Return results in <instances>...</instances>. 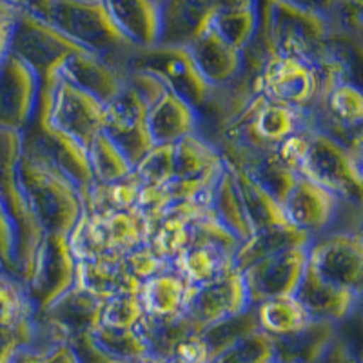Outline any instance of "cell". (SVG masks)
<instances>
[{
	"instance_id": "1",
	"label": "cell",
	"mask_w": 363,
	"mask_h": 363,
	"mask_svg": "<svg viewBox=\"0 0 363 363\" xmlns=\"http://www.w3.org/2000/svg\"><path fill=\"white\" fill-rule=\"evenodd\" d=\"M260 2L258 38L269 53L296 57L313 64H322L343 57L333 44V26L320 13L306 11L281 0Z\"/></svg>"
},
{
	"instance_id": "2",
	"label": "cell",
	"mask_w": 363,
	"mask_h": 363,
	"mask_svg": "<svg viewBox=\"0 0 363 363\" xmlns=\"http://www.w3.org/2000/svg\"><path fill=\"white\" fill-rule=\"evenodd\" d=\"M18 178L44 233L69 236L84 215L82 193L51 162L22 147Z\"/></svg>"
},
{
	"instance_id": "3",
	"label": "cell",
	"mask_w": 363,
	"mask_h": 363,
	"mask_svg": "<svg viewBox=\"0 0 363 363\" xmlns=\"http://www.w3.org/2000/svg\"><path fill=\"white\" fill-rule=\"evenodd\" d=\"M22 155V133L0 131V199L8 207L17 229V267L15 278L22 284L29 280L35 255L44 231L35 220L18 178V162Z\"/></svg>"
},
{
	"instance_id": "4",
	"label": "cell",
	"mask_w": 363,
	"mask_h": 363,
	"mask_svg": "<svg viewBox=\"0 0 363 363\" xmlns=\"http://www.w3.org/2000/svg\"><path fill=\"white\" fill-rule=\"evenodd\" d=\"M151 222L138 207L115 211L104 216L84 213L69 238L71 251L77 260L99 256H124L133 249L147 244Z\"/></svg>"
},
{
	"instance_id": "5",
	"label": "cell",
	"mask_w": 363,
	"mask_h": 363,
	"mask_svg": "<svg viewBox=\"0 0 363 363\" xmlns=\"http://www.w3.org/2000/svg\"><path fill=\"white\" fill-rule=\"evenodd\" d=\"M298 177L335 193L343 202L359 206L363 187L362 153L313 125L309 128V144Z\"/></svg>"
},
{
	"instance_id": "6",
	"label": "cell",
	"mask_w": 363,
	"mask_h": 363,
	"mask_svg": "<svg viewBox=\"0 0 363 363\" xmlns=\"http://www.w3.org/2000/svg\"><path fill=\"white\" fill-rule=\"evenodd\" d=\"M48 22L66 35L80 50L111 60L122 66L133 45L120 35L99 2L84 0H57L51 8Z\"/></svg>"
},
{
	"instance_id": "7",
	"label": "cell",
	"mask_w": 363,
	"mask_h": 363,
	"mask_svg": "<svg viewBox=\"0 0 363 363\" xmlns=\"http://www.w3.org/2000/svg\"><path fill=\"white\" fill-rule=\"evenodd\" d=\"M37 116L51 128L73 136L87 149L93 138L102 133L104 104L57 73L40 82Z\"/></svg>"
},
{
	"instance_id": "8",
	"label": "cell",
	"mask_w": 363,
	"mask_h": 363,
	"mask_svg": "<svg viewBox=\"0 0 363 363\" xmlns=\"http://www.w3.org/2000/svg\"><path fill=\"white\" fill-rule=\"evenodd\" d=\"M122 67L155 74L165 89L177 93L199 111L213 89L203 80L187 45L155 44L151 48H133L122 60Z\"/></svg>"
},
{
	"instance_id": "9",
	"label": "cell",
	"mask_w": 363,
	"mask_h": 363,
	"mask_svg": "<svg viewBox=\"0 0 363 363\" xmlns=\"http://www.w3.org/2000/svg\"><path fill=\"white\" fill-rule=\"evenodd\" d=\"M255 89L271 102L309 113L322 91L320 64L271 53L255 77Z\"/></svg>"
},
{
	"instance_id": "10",
	"label": "cell",
	"mask_w": 363,
	"mask_h": 363,
	"mask_svg": "<svg viewBox=\"0 0 363 363\" xmlns=\"http://www.w3.org/2000/svg\"><path fill=\"white\" fill-rule=\"evenodd\" d=\"M74 285L77 258L71 251L69 238L57 233H44L29 280L24 284L35 314L44 313Z\"/></svg>"
},
{
	"instance_id": "11",
	"label": "cell",
	"mask_w": 363,
	"mask_h": 363,
	"mask_svg": "<svg viewBox=\"0 0 363 363\" xmlns=\"http://www.w3.org/2000/svg\"><path fill=\"white\" fill-rule=\"evenodd\" d=\"M307 267L343 289L362 293L363 240L359 229H338L314 236L307 245Z\"/></svg>"
},
{
	"instance_id": "12",
	"label": "cell",
	"mask_w": 363,
	"mask_h": 363,
	"mask_svg": "<svg viewBox=\"0 0 363 363\" xmlns=\"http://www.w3.org/2000/svg\"><path fill=\"white\" fill-rule=\"evenodd\" d=\"M79 51L84 50L48 21L28 13L18 15L9 53L28 64L38 74L40 82L55 77L67 58Z\"/></svg>"
},
{
	"instance_id": "13",
	"label": "cell",
	"mask_w": 363,
	"mask_h": 363,
	"mask_svg": "<svg viewBox=\"0 0 363 363\" xmlns=\"http://www.w3.org/2000/svg\"><path fill=\"white\" fill-rule=\"evenodd\" d=\"M281 207L287 222L311 238L343 229V220L351 218V211L359 209L303 177L296 178Z\"/></svg>"
},
{
	"instance_id": "14",
	"label": "cell",
	"mask_w": 363,
	"mask_h": 363,
	"mask_svg": "<svg viewBox=\"0 0 363 363\" xmlns=\"http://www.w3.org/2000/svg\"><path fill=\"white\" fill-rule=\"evenodd\" d=\"M40 102V79L13 53L0 60V131L24 133Z\"/></svg>"
},
{
	"instance_id": "15",
	"label": "cell",
	"mask_w": 363,
	"mask_h": 363,
	"mask_svg": "<svg viewBox=\"0 0 363 363\" xmlns=\"http://www.w3.org/2000/svg\"><path fill=\"white\" fill-rule=\"evenodd\" d=\"M22 147L38 155L66 174L80 193L93 182L87 160V149L73 136L51 128L45 120L35 115L33 122L22 133Z\"/></svg>"
},
{
	"instance_id": "16",
	"label": "cell",
	"mask_w": 363,
	"mask_h": 363,
	"mask_svg": "<svg viewBox=\"0 0 363 363\" xmlns=\"http://www.w3.org/2000/svg\"><path fill=\"white\" fill-rule=\"evenodd\" d=\"M247 289L242 272L231 267L202 285H191L186 314L199 329L249 309Z\"/></svg>"
},
{
	"instance_id": "17",
	"label": "cell",
	"mask_w": 363,
	"mask_h": 363,
	"mask_svg": "<svg viewBox=\"0 0 363 363\" xmlns=\"http://www.w3.org/2000/svg\"><path fill=\"white\" fill-rule=\"evenodd\" d=\"M147 108L149 104L128 84L111 102L104 106L102 131L115 142L133 165H136L153 145L145 124Z\"/></svg>"
},
{
	"instance_id": "18",
	"label": "cell",
	"mask_w": 363,
	"mask_h": 363,
	"mask_svg": "<svg viewBox=\"0 0 363 363\" xmlns=\"http://www.w3.org/2000/svg\"><path fill=\"white\" fill-rule=\"evenodd\" d=\"M306 264L307 247H293L265 256L240 271L245 281L249 303L256 306L269 298L296 294Z\"/></svg>"
},
{
	"instance_id": "19",
	"label": "cell",
	"mask_w": 363,
	"mask_h": 363,
	"mask_svg": "<svg viewBox=\"0 0 363 363\" xmlns=\"http://www.w3.org/2000/svg\"><path fill=\"white\" fill-rule=\"evenodd\" d=\"M102 306V300L74 285L44 313L35 314V320L51 338L69 342L74 336L93 333L100 325Z\"/></svg>"
},
{
	"instance_id": "20",
	"label": "cell",
	"mask_w": 363,
	"mask_h": 363,
	"mask_svg": "<svg viewBox=\"0 0 363 363\" xmlns=\"http://www.w3.org/2000/svg\"><path fill=\"white\" fill-rule=\"evenodd\" d=\"M235 0H160L158 44L189 45L209 29L222 8Z\"/></svg>"
},
{
	"instance_id": "21",
	"label": "cell",
	"mask_w": 363,
	"mask_h": 363,
	"mask_svg": "<svg viewBox=\"0 0 363 363\" xmlns=\"http://www.w3.org/2000/svg\"><path fill=\"white\" fill-rule=\"evenodd\" d=\"M296 298L311 318L342 325L358 313L362 293L343 289L340 285L323 280L306 264V271L296 289Z\"/></svg>"
},
{
	"instance_id": "22",
	"label": "cell",
	"mask_w": 363,
	"mask_h": 363,
	"mask_svg": "<svg viewBox=\"0 0 363 363\" xmlns=\"http://www.w3.org/2000/svg\"><path fill=\"white\" fill-rule=\"evenodd\" d=\"M58 73L67 82L95 96L104 106L111 102L125 86V69L118 64L89 51L73 53L60 66Z\"/></svg>"
},
{
	"instance_id": "23",
	"label": "cell",
	"mask_w": 363,
	"mask_h": 363,
	"mask_svg": "<svg viewBox=\"0 0 363 363\" xmlns=\"http://www.w3.org/2000/svg\"><path fill=\"white\" fill-rule=\"evenodd\" d=\"M145 124L153 145L174 144L200 131V113L187 100L165 89L147 108Z\"/></svg>"
},
{
	"instance_id": "24",
	"label": "cell",
	"mask_w": 363,
	"mask_h": 363,
	"mask_svg": "<svg viewBox=\"0 0 363 363\" xmlns=\"http://www.w3.org/2000/svg\"><path fill=\"white\" fill-rule=\"evenodd\" d=\"M120 35L133 48H151L160 37L157 0H100Z\"/></svg>"
},
{
	"instance_id": "25",
	"label": "cell",
	"mask_w": 363,
	"mask_h": 363,
	"mask_svg": "<svg viewBox=\"0 0 363 363\" xmlns=\"http://www.w3.org/2000/svg\"><path fill=\"white\" fill-rule=\"evenodd\" d=\"M194 64L211 87H223L244 69V53L227 44L222 37L207 29L187 45Z\"/></svg>"
},
{
	"instance_id": "26",
	"label": "cell",
	"mask_w": 363,
	"mask_h": 363,
	"mask_svg": "<svg viewBox=\"0 0 363 363\" xmlns=\"http://www.w3.org/2000/svg\"><path fill=\"white\" fill-rule=\"evenodd\" d=\"M77 285L106 301L116 294L138 293L142 284L129 274L122 256H99L77 260Z\"/></svg>"
},
{
	"instance_id": "27",
	"label": "cell",
	"mask_w": 363,
	"mask_h": 363,
	"mask_svg": "<svg viewBox=\"0 0 363 363\" xmlns=\"http://www.w3.org/2000/svg\"><path fill=\"white\" fill-rule=\"evenodd\" d=\"M342 325L325 320H311L291 335L272 338L277 363H320Z\"/></svg>"
},
{
	"instance_id": "28",
	"label": "cell",
	"mask_w": 363,
	"mask_h": 363,
	"mask_svg": "<svg viewBox=\"0 0 363 363\" xmlns=\"http://www.w3.org/2000/svg\"><path fill=\"white\" fill-rule=\"evenodd\" d=\"M225 160L220 149L200 133H193L173 144V180L216 178Z\"/></svg>"
},
{
	"instance_id": "29",
	"label": "cell",
	"mask_w": 363,
	"mask_h": 363,
	"mask_svg": "<svg viewBox=\"0 0 363 363\" xmlns=\"http://www.w3.org/2000/svg\"><path fill=\"white\" fill-rule=\"evenodd\" d=\"M191 285L173 267L142 281L138 296L147 316H178L186 313Z\"/></svg>"
},
{
	"instance_id": "30",
	"label": "cell",
	"mask_w": 363,
	"mask_h": 363,
	"mask_svg": "<svg viewBox=\"0 0 363 363\" xmlns=\"http://www.w3.org/2000/svg\"><path fill=\"white\" fill-rule=\"evenodd\" d=\"M311 236L301 233L300 229L287 225L265 227L260 231H255L247 240H244L233 256V265L238 271H244L255 262L262 260L265 256L277 255L280 251H287L293 247H307Z\"/></svg>"
},
{
	"instance_id": "31",
	"label": "cell",
	"mask_w": 363,
	"mask_h": 363,
	"mask_svg": "<svg viewBox=\"0 0 363 363\" xmlns=\"http://www.w3.org/2000/svg\"><path fill=\"white\" fill-rule=\"evenodd\" d=\"M209 29H213L227 44L244 53L260 29V2L235 0L218 11Z\"/></svg>"
},
{
	"instance_id": "32",
	"label": "cell",
	"mask_w": 363,
	"mask_h": 363,
	"mask_svg": "<svg viewBox=\"0 0 363 363\" xmlns=\"http://www.w3.org/2000/svg\"><path fill=\"white\" fill-rule=\"evenodd\" d=\"M229 167L235 174L236 187H238V193L242 196V202H244L245 215H247L252 233L265 229V227L287 225L289 223L285 218L281 203L265 187H262L255 178L249 177L244 169L235 167L231 164H229Z\"/></svg>"
},
{
	"instance_id": "33",
	"label": "cell",
	"mask_w": 363,
	"mask_h": 363,
	"mask_svg": "<svg viewBox=\"0 0 363 363\" xmlns=\"http://www.w3.org/2000/svg\"><path fill=\"white\" fill-rule=\"evenodd\" d=\"M138 330L144 336L147 343L149 356L162 363H169L174 349L180 345L189 335L202 330L191 322L187 314H178V316H147L138 325Z\"/></svg>"
},
{
	"instance_id": "34",
	"label": "cell",
	"mask_w": 363,
	"mask_h": 363,
	"mask_svg": "<svg viewBox=\"0 0 363 363\" xmlns=\"http://www.w3.org/2000/svg\"><path fill=\"white\" fill-rule=\"evenodd\" d=\"M209 209L213 211L216 220L222 225H225L240 242H244L252 235L247 215H245L244 202H242V196H240L238 187H236L235 174H233L227 162L215 187H213Z\"/></svg>"
},
{
	"instance_id": "35",
	"label": "cell",
	"mask_w": 363,
	"mask_h": 363,
	"mask_svg": "<svg viewBox=\"0 0 363 363\" xmlns=\"http://www.w3.org/2000/svg\"><path fill=\"white\" fill-rule=\"evenodd\" d=\"M142 184L135 173L115 184H100L91 182L82 191L84 213L89 216H104L115 211H124L136 207Z\"/></svg>"
},
{
	"instance_id": "36",
	"label": "cell",
	"mask_w": 363,
	"mask_h": 363,
	"mask_svg": "<svg viewBox=\"0 0 363 363\" xmlns=\"http://www.w3.org/2000/svg\"><path fill=\"white\" fill-rule=\"evenodd\" d=\"M251 307H255L260 330L271 338L291 335L313 320L296 294L269 298Z\"/></svg>"
},
{
	"instance_id": "37",
	"label": "cell",
	"mask_w": 363,
	"mask_h": 363,
	"mask_svg": "<svg viewBox=\"0 0 363 363\" xmlns=\"http://www.w3.org/2000/svg\"><path fill=\"white\" fill-rule=\"evenodd\" d=\"M171 267L186 278L189 285H202L229 271L233 255L213 245H191L171 264Z\"/></svg>"
},
{
	"instance_id": "38",
	"label": "cell",
	"mask_w": 363,
	"mask_h": 363,
	"mask_svg": "<svg viewBox=\"0 0 363 363\" xmlns=\"http://www.w3.org/2000/svg\"><path fill=\"white\" fill-rule=\"evenodd\" d=\"M260 327H258V320H256L255 307H249L244 313L203 327L200 330V338H202L207 354H209V363L218 358L220 354H223L227 349H231L240 340H244L245 336L252 335Z\"/></svg>"
},
{
	"instance_id": "39",
	"label": "cell",
	"mask_w": 363,
	"mask_h": 363,
	"mask_svg": "<svg viewBox=\"0 0 363 363\" xmlns=\"http://www.w3.org/2000/svg\"><path fill=\"white\" fill-rule=\"evenodd\" d=\"M87 160H89L91 177L100 184H115L124 180L135 169L129 158L104 131L87 145Z\"/></svg>"
},
{
	"instance_id": "40",
	"label": "cell",
	"mask_w": 363,
	"mask_h": 363,
	"mask_svg": "<svg viewBox=\"0 0 363 363\" xmlns=\"http://www.w3.org/2000/svg\"><path fill=\"white\" fill-rule=\"evenodd\" d=\"M91 335L102 347L104 352H108L116 363L149 358L147 343L138 329H115V327L99 325Z\"/></svg>"
},
{
	"instance_id": "41",
	"label": "cell",
	"mask_w": 363,
	"mask_h": 363,
	"mask_svg": "<svg viewBox=\"0 0 363 363\" xmlns=\"http://www.w3.org/2000/svg\"><path fill=\"white\" fill-rule=\"evenodd\" d=\"M9 363H77V358L69 343L51 338L37 323V338L21 347Z\"/></svg>"
},
{
	"instance_id": "42",
	"label": "cell",
	"mask_w": 363,
	"mask_h": 363,
	"mask_svg": "<svg viewBox=\"0 0 363 363\" xmlns=\"http://www.w3.org/2000/svg\"><path fill=\"white\" fill-rule=\"evenodd\" d=\"M35 316L24 284L17 278L0 277V325H13Z\"/></svg>"
},
{
	"instance_id": "43",
	"label": "cell",
	"mask_w": 363,
	"mask_h": 363,
	"mask_svg": "<svg viewBox=\"0 0 363 363\" xmlns=\"http://www.w3.org/2000/svg\"><path fill=\"white\" fill-rule=\"evenodd\" d=\"M144 316L145 311L138 293L116 294L104 301L100 325L115 327V329H138Z\"/></svg>"
},
{
	"instance_id": "44",
	"label": "cell",
	"mask_w": 363,
	"mask_h": 363,
	"mask_svg": "<svg viewBox=\"0 0 363 363\" xmlns=\"http://www.w3.org/2000/svg\"><path fill=\"white\" fill-rule=\"evenodd\" d=\"M133 173L144 186H164L173 180V144L151 145L147 153L136 162Z\"/></svg>"
},
{
	"instance_id": "45",
	"label": "cell",
	"mask_w": 363,
	"mask_h": 363,
	"mask_svg": "<svg viewBox=\"0 0 363 363\" xmlns=\"http://www.w3.org/2000/svg\"><path fill=\"white\" fill-rule=\"evenodd\" d=\"M274 351H272V338L262 333L260 329L252 335L245 336L238 343L227 349L223 354L215 358L211 363H272Z\"/></svg>"
},
{
	"instance_id": "46",
	"label": "cell",
	"mask_w": 363,
	"mask_h": 363,
	"mask_svg": "<svg viewBox=\"0 0 363 363\" xmlns=\"http://www.w3.org/2000/svg\"><path fill=\"white\" fill-rule=\"evenodd\" d=\"M37 338V322L33 318L13 325H0V363L11 362L13 354Z\"/></svg>"
},
{
	"instance_id": "47",
	"label": "cell",
	"mask_w": 363,
	"mask_h": 363,
	"mask_svg": "<svg viewBox=\"0 0 363 363\" xmlns=\"http://www.w3.org/2000/svg\"><path fill=\"white\" fill-rule=\"evenodd\" d=\"M122 260H124V265L129 271V274H131L133 278H136L140 284L147 280V278L155 277L158 272L171 267L169 264H165V262L162 260L160 256L151 249L149 244H144L140 245V247L129 251L128 255L122 256Z\"/></svg>"
},
{
	"instance_id": "48",
	"label": "cell",
	"mask_w": 363,
	"mask_h": 363,
	"mask_svg": "<svg viewBox=\"0 0 363 363\" xmlns=\"http://www.w3.org/2000/svg\"><path fill=\"white\" fill-rule=\"evenodd\" d=\"M0 262L9 277L15 278L17 267V229L8 207L0 199Z\"/></svg>"
},
{
	"instance_id": "49",
	"label": "cell",
	"mask_w": 363,
	"mask_h": 363,
	"mask_svg": "<svg viewBox=\"0 0 363 363\" xmlns=\"http://www.w3.org/2000/svg\"><path fill=\"white\" fill-rule=\"evenodd\" d=\"M67 343L77 358V363H116L108 352H104V349L95 342L91 333L74 336Z\"/></svg>"
},
{
	"instance_id": "50",
	"label": "cell",
	"mask_w": 363,
	"mask_h": 363,
	"mask_svg": "<svg viewBox=\"0 0 363 363\" xmlns=\"http://www.w3.org/2000/svg\"><path fill=\"white\" fill-rule=\"evenodd\" d=\"M320 363H362V354H359V349L354 345V342L347 338L340 329V333L333 340L325 354L322 356Z\"/></svg>"
},
{
	"instance_id": "51",
	"label": "cell",
	"mask_w": 363,
	"mask_h": 363,
	"mask_svg": "<svg viewBox=\"0 0 363 363\" xmlns=\"http://www.w3.org/2000/svg\"><path fill=\"white\" fill-rule=\"evenodd\" d=\"M21 11L6 4L4 0H0V60L11 50L13 33H15V24Z\"/></svg>"
},
{
	"instance_id": "52",
	"label": "cell",
	"mask_w": 363,
	"mask_h": 363,
	"mask_svg": "<svg viewBox=\"0 0 363 363\" xmlns=\"http://www.w3.org/2000/svg\"><path fill=\"white\" fill-rule=\"evenodd\" d=\"M4 2L13 6L17 11L28 13V15H33V17L48 21L51 8H53L57 0H4Z\"/></svg>"
},
{
	"instance_id": "53",
	"label": "cell",
	"mask_w": 363,
	"mask_h": 363,
	"mask_svg": "<svg viewBox=\"0 0 363 363\" xmlns=\"http://www.w3.org/2000/svg\"><path fill=\"white\" fill-rule=\"evenodd\" d=\"M281 2L294 6V8L306 9V11L320 13V15H323V17L327 18L333 15L336 6L340 4V0H281Z\"/></svg>"
},
{
	"instance_id": "54",
	"label": "cell",
	"mask_w": 363,
	"mask_h": 363,
	"mask_svg": "<svg viewBox=\"0 0 363 363\" xmlns=\"http://www.w3.org/2000/svg\"><path fill=\"white\" fill-rule=\"evenodd\" d=\"M125 363H162V362H158V359H155V358H151V356H149V358L135 359V362H125Z\"/></svg>"
},
{
	"instance_id": "55",
	"label": "cell",
	"mask_w": 363,
	"mask_h": 363,
	"mask_svg": "<svg viewBox=\"0 0 363 363\" xmlns=\"http://www.w3.org/2000/svg\"><path fill=\"white\" fill-rule=\"evenodd\" d=\"M4 274H8V272L4 271V267H2V262H0V277H4Z\"/></svg>"
},
{
	"instance_id": "56",
	"label": "cell",
	"mask_w": 363,
	"mask_h": 363,
	"mask_svg": "<svg viewBox=\"0 0 363 363\" xmlns=\"http://www.w3.org/2000/svg\"><path fill=\"white\" fill-rule=\"evenodd\" d=\"M84 2H99V0H84Z\"/></svg>"
},
{
	"instance_id": "57",
	"label": "cell",
	"mask_w": 363,
	"mask_h": 363,
	"mask_svg": "<svg viewBox=\"0 0 363 363\" xmlns=\"http://www.w3.org/2000/svg\"><path fill=\"white\" fill-rule=\"evenodd\" d=\"M157 2H160V0H157Z\"/></svg>"
},
{
	"instance_id": "58",
	"label": "cell",
	"mask_w": 363,
	"mask_h": 363,
	"mask_svg": "<svg viewBox=\"0 0 363 363\" xmlns=\"http://www.w3.org/2000/svg\"><path fill=\"white\" fill-rule=\"evenodd\" d=\"M272 363H277V362H272Z\"/></svg>"
}]
</instances>
